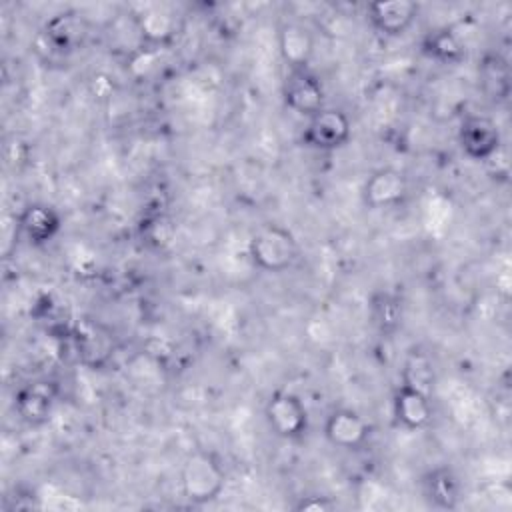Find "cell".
Listing matches in <instances>:
<instances>
[{"instance_id":"obj_5","label":"cell","mask_w":512,"mask_h":512,"mask_svg":"<svg viewBox=\"0 0 512 512\" xmlns=\"http://www.w3.org/2000/svg\"><path fill=\"white\" fill-rule=\"evenodd\" d=\"M502 136L498 124L484 114H468L458 128V144L464 156L484 162L500 148Z\"/></svg>"},{"instance_id":"obj_13","label":"cell","mask_w":512,"mask_h":512,"mask_svg":"<svg viewBox=\"0 0 512 512\" xmlns=\"http://www.w3.org/2000/svg\"><path fill=\"white\" fill-rule=\"evenodd\" d=\"M278 50L290 70H304L314 54V36L300 22H286L278 30Z\"/></svg>"},{"instance_id":"obj_6","label":"cell","mask_w":512,"mask_h":512,"mask_svg":"<svg viewBox=\"0 0 512 512\" xmlns=\"http://www.w3.org/2000/svg\"><path fill=\"white\" fill-rule=\"evenodd\" d=\"M282 98L286 108L304 118L314 116L326 106L322 82L308 68L290 70V74L284 80Z\"/></svg>"},{"instance_id":"obj_20","label":"cell","mask_w":512,"mask_h":512,"mask_svg":"<svg viewBox=\"0 0 512 512\" xmlns=\"http://www.w3.org/2000/svg\"><path fill=\"white\" fill-rule=\"evenodd\" d=\"M482 82L492 98H496V100L506 98V94L510 90V74H508L506 62L500 56H492L484 62Z\"/></svg>"},{"instance_id":"obj_11","label":"cell","mask_w":512,"mask_h":512,"mask_svg":"<svg viewBox=\"0 0 512 512\" xmlns=\"http://www.w3.org/2000/svg\"><path fill=\"white\" fill-rule=\"evenodd\" d=\"M418 4L412 0H380L368 6L372 28L384 36H402L416 20Z\"/></svg>"},{"instance_id":"obj_14","label":"cell","mask_w":512,"mask_h":512,"mask_svg":"<svg viewBox=\"0 0 512 512\" xmlns=\"http://www.w3.org/2000/svg\"><path fill=\"white\" fill-rule=\"evenodd\" d=\"M134 24L142 40L150 46H162L170 42L176 36L178 22L176 16H172L162 6H148L140 14L134 16Z\"/></svg>"},{"instance_id":"obj_10","label":"cell","mask_w":512,"mask_h":512,"mask_svg":"<svg viewBox=\"0 0 512 512\" xmlns=\"http://www.w3.org/2000/svg\"><path fill=\"white\" fill-rule=\"evenodd\" d=\"M16 226L18 232L28 240V244L44 246L58 236L62 228V218L56 208L44 202H30L20 210Z\"/></svg>"},{"instance_id":"obj_2","label":"cell","mask_w":512,"mask_h":512,"mask_svg":"<svg viewBox=\"0 0 512 512\" xmlns=\"http://www.w3.org/2000/svg\"><path fill=\"white\" fill-rule=\"evenodd\" d=\"M298 240L282 224H264L248 240L252 264L264 272H284L298 260Z\"/></svg>"},{"instance_id":"obj_7","label":"cell","mask_w":512,"mask_h":512,"mask_svg":"<svg viewBox=\"0 0 512 512\" xmlns=\"http://www.w3.org/2000/svg\"><path fill=\"white\" fill-rule=\"evenodd\" d=\"M58 386L52 380H32L24 384L14 396V408L18 416L30 424L40 426L44 424L56 406Z\"/></svg>"},{"instance_id":"obj_15","label":"cell","mask_w":512,"mask_h":512,"mask_svg":"<svg viewBox=\"0 0 512 512\" xmlns=\"http://www.w3.org/2000/svg\"><path fill=\"white\" fill-rule=\"evenodd\" d=\"M424 496L426 500L442 510H452L460 502V480L454 470L438 466L424 476Z\"/></svg>"},{"instance_id":"obj_19","label":"cell","mask_w":512,"mask_h":512,"mask_svg":"<svg viewBox=\"0 0 512 512\" xmlns=\"http://www.w3.org/2000/svg\"><path fill=\"white\" fill-rule=\"evenodd\" d=\"M372 322L380 332H394L402 318L400 302L390 294H376L370 304Z\"/></svg>"},{"instance_id":"obj_12","label":"cell","mask_w":512,"mask_h":512,"mask_svg":"<svg viewBox=\"0 0 512 512\" xmlns=\"http://www.w3.org/2000/svg\"><path fill=\"white\" fill-rule=\"evenodd\" d=\"M392 414L394 420L406 430H420L426 428L432 420V396L400 384L392 398Z\"/></svg>"},{"instance_id":"obj_8","label":"cell","mask_w":512,"mask_h":512,"mask_svg":"<svg viewBox=\"0 0 512 512\" xmlns=\"http://www.w3.org/2000/svg\"><path fill=\"white\" fill-rule=\"evenodd\" d=\"M408 194V178L398 168H378L374 170L362 186V202L372 208H390L400 204Z\"/></svg>"},{"instance_id":"obj_3","label":"cell","mask_w":512,"mask_h":512,"mask_svg":"<svg viewBox=\"0 0 512 512\" xmlns=\"http://www.w3.org/2000/svg\"><path fill=\"white\" fill-rule=\"evenodd\" d=\"M352 136V122L340 108L324 106L308 118L302 130V144L318 152H334L348 144Z\"/></svg>"},{"instance_id":"obj_16","label":"cell","mask_w":512,"mask_h":512,"mask_svg":"<svg viewBox=\"0 0 512 512\" xmlns=\"http://www.w3.org/2000/svg\"><path fill=\"white\" fill-rule=\"evenodd\" d=\"M84 36L86 24L76 14H58L46 24V38L60 52L74 50L78 44H82Z\"/></svg>"},{"instance_id":"obj_1","label":"cell","mask_w":512,"mask_h":512,"mask_svg":"<svg viewBox=\"0 0 512 512\" xmlns=\"http://www.w3.org/2000/svg\"><path fill=\"white\" fill-rule=\"evenodd\" d=\"M226 486L222 462L208 450H194L180 468V492L190 504H208L216 500Z\"/></svg>"},{"instance_id":"obj_9","label":"cell","mask_w":512,"mask_h":512,"mask_svg":"<svg viewBox=\"0 0 512 512\" xmlns=\"http://www.w3.org/2000/svg\"><path fill=\"white\" fill-rule=\"evenodd\" d=\"M370 424L356 410L336 408L324 422V438L340 450H358L368 442Z\"/></svg>"},{"instance_id":"obj_4","label":"cell","mask_w":512,"mask_h":512,"mask_svg":"<svg viewBox=\"0 0 512 512\" xmlns=\"http://www.w3.org/2000/svg\"><path fill=\"white\" fill-rule=\"evenodd\" d=\"M264 418L274 436L282 440H298L308 430V410L292 392H276L264 406Z\"/></svg>"},{"instance_id":"obj_17","label":"cell","mask_w":512,"mask_h":512,"mask_svg":"<svg viewBox=\"0 0 512 512\" xmlns=\"http://www.w3.org/2000/svg\"><path fill=\"white\" fill-rule=\"evenodd\" d=\"M422 50L428 58L440 64H458L466 54L462 40L450 28H438L430 32L424 38Z\"/></svg>"},{"instance_id":"obj_22","label":"cell","mask_w":512,"mask_h":512,"mask_svg":"<svg viewBox=\"0 0 512 512\" xmlns=\"http://www.w3.org/2000/svg\"><path fill=\"white\" fill-rule=\"evenodd\" d=\"M112 80H114V78H110L108 74H102V72L94 74V76L90 78V82H88L90 94H92L94 98H110L112 92H114V82H112Z\"/></svg>"},{"instance_id":"obj_18","label":"cell","mask_w":512,"mask_h":512,"mask_svg":"<svg viewBox=\"0 0 512 512\" xmlns=\"http://www.w3.org/2000/svg\"><path fill=\"white\" fill-rule=\"evenodd\" d=\"M402 382L410 388H416L428 396H432L434 386H436V370L434 364L430 360V356H426L424 352H412L402 368Z\"/></svg>"},{"instance_id":"obj_21","label":"cell","mask_w":512,"mask_h":512,"mask_svg":"<svg viewBox=\"0 0 512 512\" xmlns=\"http://www.w3.org/2000/svg\"><path fill=\"white\" fill-rule=\"evenodd\" d=\"M338 504L330 498V496H302L296 504H294V510L298 512H308V510H314V512H330L334 510Z\"/></svg>"}]
</instances>
